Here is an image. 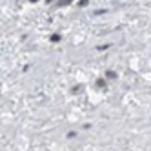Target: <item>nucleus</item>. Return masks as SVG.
<instances>
[{
	"instance_id": "20e7f679",
	"label": "nucleus",
	"mask_w": 151,
	"mask_h": 151,
	"mask_svg": "<svg viewBox=\"0 0 151 151\" xmlns=\"http://www.w3.org/2000/svg\"><path fill=\"white\" fill-rule=\"evenodd\" d=\"M60 2H62V4H69V2H71V0H60Z\"/></svg>"
},
{
	"instance_id": "f257e3e1",
	"label": "nucleus",
	"mask_w": 151,
	"mask_h": 151,
	"mask_svg": "<svg viewBox=\"0 0 151 151\" xmlns=\"http://www.w3.org/2000/svg\"><path fill=\"white\" fill-rule=\"evenodd\" d=\"M106 75H107V78H115V77H116V75H115V73H113V71H107V73H106Z\"/></svg>"
},
{
	"instance_id": "39448f33",
	"label": "nucleus",
	"mask_w": 151,
	"mask_h": 151,
	"mask_svg": "<svg viewBox=\"0 0 151 151\" xmlns=\"http://www.w3.org/2000/svg\"><path fill=\"white\" fill-rule=\"evenodd\" d=\"M29 2H37V0H29Z\"/></svg>"
},
{
	"instance_id": "7ed1b4c3",
	"label": "nucleus",
	"mask_w": 151,
	"mask_h": 151,
	"mask_svg": "<svg viewBox=\"0 0 151 151\" xmlns=\"http://www.w3.org/2000/svg\"><path fill=\"white\" fill-rule=\"evenodd\" d=\"M96 84H99L100 88H104V86H106V82H104V80H96Z\"/></svg>"
},
{
	"instance_id": "423d86ee",
	"label": "nucleus",
	"mask_w": 151,
	"mask_h": 151,
	"mask_svg": "<svg viewBox=\"0 0 151 151\" xmlns=\"http://www.w3.org/2000/svg\"><path fill=\"white\" fill-rule=\"evenodd\" d=\"M47 2H51V0H47Z\"/></svg>"
},
{
	"instance_id": "f03ea898",
	"label": "nucleus",
	"mask_w": 151,
	"mask_h": 151,
	"mask_svg": "<svg viewBox=\"0 0 151 151\" xmlns=\"http://www.w3.org/2000/svg\"><path fill=\"white\" fill-rule=\"evenodd\" d=\"M51 40H53V42H57V40H60V37H58V35H53V37H51Z\"/></svg>"
}]
</instances>
